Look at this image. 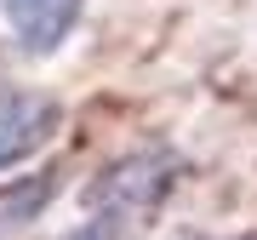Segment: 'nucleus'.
Masks as SVG:
<instances>
[{
	"label": "nucleus",
	"mask_w": 257,
	"mask_h": 240,
	"mask_svg": "<svg viewBox=\"0 0 257 240\" xmlns=\"http://www.w3.org/2000/svg\"><path fill=\"white\" fill-rule=\"evenodd\" d=\"M57 126H63V109H57L52 97L0 86V172L35 160L40 149L57 138Z\"/></svg>",
	"instance_id": "nucleus-1"
},
{
	"label": "nucleus",
	"mask_w": 257,
	"mask_h": 240,
	"mask_svg": "<svg viewBox=\"0 0 257 240\" xmlns=\"http://www.w3.org/2000/svg\"><path fill=\"white\" fill-rule=\"evenodd\" d=\"M86 0H0V35L23 57H46L69 40Z\"/></svg>",
	"instance_id": "nucleus-2"
},
{
	"label": "nucleus",
	"mask_w": 257,
	"mask_h": 240,
	"mask_svg": "<svg viewBox=\"0 0 257 240\" xmlns=\"http://www.w3.org/2000/svg\"><path fill=\"white\" fill-rule=\"evenodd\" d=\"M57 200V172H29L0 183V234H18L29 223H40V212Z\"/></svg>",
	"instance_id": "nucleus-3"
}]
</instances>
